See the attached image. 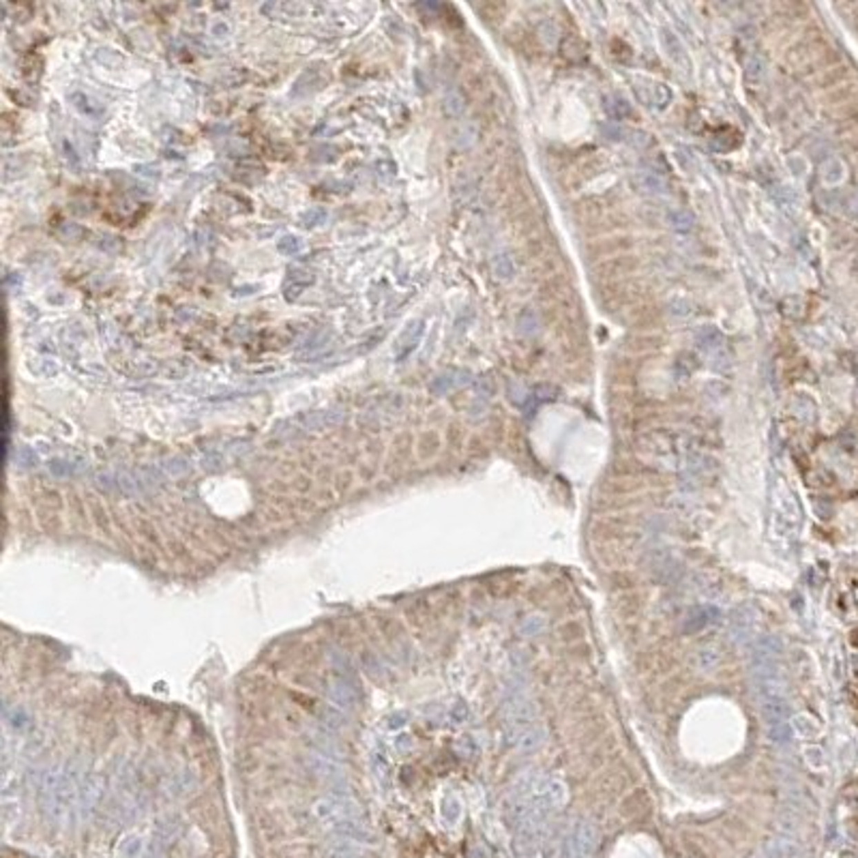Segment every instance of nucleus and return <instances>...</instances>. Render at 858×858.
<instances>
[{"label":"nucleus","instance_id":"11","mask_svg":"<svg viewBox=\"0 0 858 858\" xmlns=\"http://www.w3.org/2000/svg\"><path fill=\"white\" fill-rule=\"evenodd\" d=\"M444 110H446L448 116H459L463 112V97L457 94V92H451L444 99Z\"/></svg>","mask_w":858,"mask_h":858},{"label":"nucleus","instance_id":"9","mask_svg":"<svg viewBox=\"0 0 858 858\" xmlns=\"http://www.w3.org/2000/svg\"><path fill=\"white\" fill-rule=\"evenodd\" d=\"M517 326H519L521 335H535L537 328H539V316L535 314L532 309H526L517 320Z\"/></svg>","mask_w":858,"mask_h":858},{"label":"nucleus","instance_id":"5","mask_svg":"<svg viewBox=\"0 0 858 858\" xmlns=\"http://www.w3.org/2000/svg\"><path fill=\"white\" fill-rule=\"evenodd\" d=\"M463 382H468V372H461V369H448V372L434 378L432 391L438 393V395H444V393L453 391V388H457Z\"/></svg>","mask_w":858,"mask_h":858},{"label":"nucleus","instance_id":"14","mask_svg":"<svg viewBox=\"0 0 858 858\" xmlns=\"http://www.w3.org/2000/svg\"><path fill=\"white\" fill-rule=\"evenodd\" d=\"M610 110L618 116V119H622V116H629V114H631L629 103H627L625 99H620V97H614V103H610Z\"/></svg>","mask_w":858,"mask_h":858},{"label":"nucleus","instance_id":"2","mask_svg":"<svg viewBox=\"0 0 858 858\" xmlns=\"http://www.w3.org/2000/svg\"><path fill=\"white\" fill-rule=\"evenodd\" d=\"M635 181L641 187V191L652 193V196H668L670 193V183L663 174L655 168H641L635 174Z\"/></svg>","mask_w":858,"mask_h":858},{"label":"nucleus","instance_id":"12","mask_svg":"<svg viewBox=\"0 0 858 858\" xmlns=\"http://www.w3.org/2000/svg\"><path fill=\"white\" fill-rule=\"evenodd\" d=\"M277 247H279L281 253H286V256H292V253L301 251V239L299 237H283Z\"/></svg>","mask_w":858,"mask_h":858},{"label":"nucleus","instance_id":"8","mask_svg":"<svg viewBox=\"0 0 858 858\" xmlns=\"http://www.w3.org/2000/svg\"><path fill=\"white\" fill-rule=\"evenodd\" d=\"M290 281L295 283V286H288L286 288V297H288V301H292V299H297L301 292L305 290V286H309V281H311V277L307 275V272H301V270H295V272H290Z\"/></svg>","mask_w":858,"mask_h":858},{"label":"nucleus","instance_id":"13","mask_svg":"<svg viewBox=\"0 0 858 858\" xmlns=\"http://www.w3.org/2000/svg\"><path fill=\"white\" fill-rule=\"evenodd\" d=\"M326 219V210L324 208H309L305 214H303V223L307 226V228H311V226H318V223H322Z\"/></svg>","mask_w":858,"mask_h":858},{"label":"nucleus","instance_id":"10","mask_svg":"<svg viewBox=\"0 0 858 858\" xmlns=\"http://www.w3.org/2000/svg\"><path fill=\"white\" fill-rule=\"evenodd\" d=\"M764 58H759V56H753V58H749L747 61V69H745V73H747V80H751V82H759L762 80V75H764Z\"/></svg>","mask_w":858,"mask_h":858},{"label":"nucleus","instance_id":"1","mask_svg":"<svg viewBox=\"0 0 858 858\" xmlns=\"http://www.w3.org/2000/svg\"><path fill=\"white\" fill-rule=\"evenodd\" d=\"M423 333H425V320L408 322V326L401 330V335L395 341V361L401 363V361H406L408 357H410L417 350V346L421 343Z\"/></svg>","mask_w":858,"mask_h":858},{"label":"nucleus","instance_id":"3","mask_svg":"<svg viewBox=\"0 0 858 858\" xmlns=\"http://www.w3.org/2000/svg\"><path fill=\"white\" fill-rule=\"evenodd\" d=\"M661 43H663V50L668 52V56L674 61V65H678L680 69H689L691 67V61H689V56H687V50H685V46H682V41L676 37V32H672L670 28H661Z\"/></svg>","mask_w":858,"mask_h":858},{"label":"nucleus","instance_id":"6","mask_svg":"<svg viewBox=\"0 0 858 858\" xmlns=\"http://www.w3.org/2000/svg\"><path fill=\"white\" fill-rule=\"evenodd\" d=\"M666 219H668L670 228H672L674 232H680V234H687V232H691V230L695 228V217H693V212H689L687 208H680V206L670 208V210H668V214H666Z\"/></svg>","mask_w":858,"mask_h":858},{"label":"nucleus","instance_id":"4","mask_svg":"<svg viewBox=\"0 0 858 858\" xmlns=\"http://www.w3.org/2000/svg\"><path fill=\"white\" fill-rule=\"evenodd\" d=\"M695 341H697V348L704 350L706 355H717L726 346L724 335H721L715 326H701L695 333Z\"/></svg>","mask_w":858,"mask_h":858},{"label":"nucleus","instance_id":"7","mask_svg":"<svg viewBox=\"0 0 858 858\" xmlns=\"http://www.w3.org/2000/svg\"><path fill=\"white\" fill-rule=\"evenodd\" d=\"M492 270H494L496 279L509 281L515 275V262H513V258L509 256V253H498V256L494 258V262H492Z\"/></svg>","mask_w":858,"mask_h":858}]
</instances>
